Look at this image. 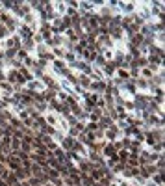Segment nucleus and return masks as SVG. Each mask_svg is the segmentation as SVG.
<instances>
[{
	"mask_svg": "<svg viewBox=\"0 0 165 186\" xmlns=\"http://www.w3.org/2000/svg\"><path fill=\"white\" fill-rule=\"evenodd\" d=\"M119 8L122 13H134L135 11V2H119Z\"/></svg>",
	"mask_w": 165,
	"mask_h": 186,
	"instance_id": "f257e3e1",
	"label": "nucleus"
},
{
	"mask_svg": "<svg viewBox=\"0 0 165 186\" xmlns=\"http://www.w3.org/2000/svg\"><path fill=\"white\" fill-rule=\"evenodd\" d=\"M119 136H121V132H119V128H117V127H111V128L106 130V138H108V140H117Z\"/></svg>",
	"mask_w": 165,
	"mask_h": 186,
	"instance_id": "f03ea898",
	"label": "nucleus"
},
{
	"mask_svg": "<svg viewBox=\"0 0 165 186\" xmlns=\"http://www.w3.org/2000/svg\"><path fill=\"white\" fill-rule=\"evenodd\" d=\"M104 71H106L108 74H113V73H115V65H113V63H106Z\"/></svg>",
	"mask_w": 165,
	"mask_h": 186,
	"instance_id": "7ed1b4c3",
	"label": "nucleus"
},
{
	"mask_svg": "<svg viewBox=\"0 0 165 186\" xmlns=\"http://www.w3.org/2000/svg\"><path fill=\"white\" fill-rule=\"evenodd\" d=\"M137 86H139L141 89H147V88H148V82H147L145 78H139V80H137Z\"/></svg>",
	"mask_w": 165,
	"mask_h": 186,
	"instance_id": "20e7f679",
	"label": "nucleus"
},
{
	"mask_svg": "<svg viewBox=\"0 0 165 186\" xmlns=\"http://www.w3.org/2000/svg\"><path fill=\"white\" fill-rule=\"evenodd\" d=\"M141 74H143V77H145V78H150V77H152V71H150V69H147V67H143Z\"/></svg>",
	"mask_w": 165,
	"mask_h": 186,
	"instance_id": "39448f33",
	"label": "nucleus"
},
{
	"mask_svg": "<svg viewBox=\"0 0 165 186\" xmlns=\"http://www.w3.org/2000/svg\"><path fill=\"white\" fill-rule=\"evenodd\" d=\"M56 9H58V13H65L67 8H65V4H63V2H58V4H56Z\"/></svg>",
	"mask_w": 165,
	"mask_h": 186,
	"instance_id": "423d86ee",
	"label": "nucleus"
},
{
	"mask_svg": "<svg viewBox=\"0 0 165 186\" xmlns=\"http://www.w3.org/2000/svg\"><path fill=\"white\" fill-rule=\"evenodd\" d=\"M119 77H121V78H128L130 74H128L126 69H122V67H121V69H119Z\"/></svg>",
	"mask_w": 165,
	"mask_h": 186,
	"instance_id": "0eeeda50",
	"label": "nucleus"
},
{
	"mask_svg": "<svg viewBox=\"0 0 165 186\" xmlns=\"http://www.w3.org/2000/svg\"><path fill=\"white\" fill-rule=\"evenodd\" d=\"M106 58H108V60L113 58V50H106Z\"/></svg>",
	"mask_w": 165,
	"mask_h": 186,
	"instance_id": "6e6552de",
	"label": "nucleus"
}]
</instances>
